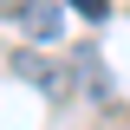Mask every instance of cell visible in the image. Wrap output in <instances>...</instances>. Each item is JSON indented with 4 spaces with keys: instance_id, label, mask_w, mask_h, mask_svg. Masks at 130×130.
<instances>
[{
    "instance_id": "7a4b0ae2",
    "label": "cell",
    "mask_w": 130,
    "mask_h": 130,
    "mask_svg": "<svg viewBox=\"0 0 130 130\" xmlns=\"http://www.w3.org/2000/svg\"><path fill=\"white\" fill-rule=\"evenodd\" d=\"M26 32H32V46H59V32H65V13H59V0H26Z\"/></svg>"
},
{
    "instance_id": "277c9868",
    "label": "cell",
    "mask_w": 130,
    "mask_h": 130,
    "mask_svg": "<svg viewBox=\"0 0 130 130\" xmlns=\"http://www.w3.org/2000/svg\"><path fill=\"white\" fill-rule=\"evenodd\" d=\"M72 7H78L85 20H104V13H111V0H72Z\"/></svg>"
},
{
    "instance_id": "3957f363",
    "label": "cell",
    "mask_w": 130,
    "mask_h": 130,
    "mask_svg": "<svg viewBox=\"0 0 130 130\" xmlns=\"http://www.w3.org/2000/svg\"><path fill=\"white\" fill-rule=\"evenodd\" d=\"M78 65H85V85H91V98H98V104H104V98H111V72H104V65H98L91 52H85Z\"/></svg>"
},
{
    "instance_id": "5b68a950",
    "label": "cell",
    "mask_w": 130,
    "mask_h": 130,
    "mask_svg": "<svg viewBox=\"0 0 130 130\" xmlns=\"http://www.w3.org/2000/svg\"><path fill=\"white\" fill-rule=\"evenodd\" d=\"M0 13H26V0H0Z\"/></svg>"
},
{
    "instance_id": "6da1fadb",
    "label": "cell",
    "mask_w": 130,
    "mask_h": 130,
    "mask_svg": "<svg viewBox=\"0 0 130 130\" xmlns=\"http://www.w3.org/2000/svg\"><path fill=\"white\" fill-rule=\"evenodd\" d=\"M13 72H20L26 85H39L46 98H65V72H59L52 59H39L32 46H20V52H13Z\"/></svg>"
}]
</instances>
